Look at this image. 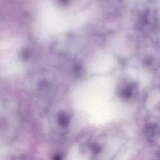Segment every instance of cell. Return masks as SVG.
Returning a JSON list of instances; mask_svg holds the SVG:
<instances>
[{
	"mask_svg": "<svg viewBox=\"0 0 160 160\" xmlns=\"http://www.w3.org/2000/svg\"><path fill=\"white\" fill-rule=\"evenodd\" d=\"M54 160H61V158L59 156H56L54 158Z\"/></svg>",
	"mask_w": 160,
	"mask_h": 160,
	"instance_id": "2",
	"label": "cell"
},
{
	"mask_svg": "<svg viewBox=\"0 0 160 160\" xmlns=\"http://www.w3.org/2000/svg\"><path fill=\"white\" fill-rule=\"evenodd\" d=\"M71 118L69 115L65 112H61L57 117V121L60 126L66 128L70 124Z\"/></svg>",
	"mask_w": 160,
	"mask_h": 160,
	"instance_id": "1",
	"label": "cell"
}]
</instances>
